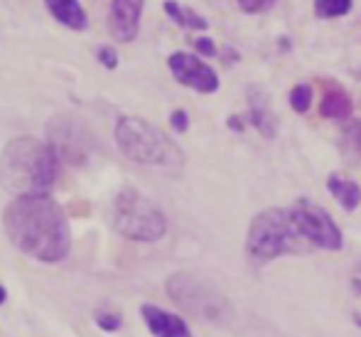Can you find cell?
Listing matches in <instances>:
<instances>
[{
    "instance_id": "obj_14",
    "label": "cell",
    "mask_w": 361,
    "mask_h": 337,
    "mask_svg": "<svg viewBox=\"0 0 361 337\" xmlns=\"http://www.w3.org/2000/svg\"><path fill=\"white\" fill-rule=\"evenodd\" d=\"M352 99L347 96V91L337 89V86H329L322 96V104H319V114L324 119H334V121H344L352 116Z\"/></svg>"
},
{
    "instance_id": "obj_19",
    "label": "cell",
    "mask_w": 361,
    "mask_h": 337,
    "mask_svg": "<svg viewBox=\"0 0 361 337\" xmlns=\"http://www.w3.org/2000/svg\"><path fill=\"white\" fill-rule=\"evenodd\" d=\"M310 104H312V86L310 84H298L290 91V106H293V111L305 114L310 109Z\"/></svg>"
},
{
    "instance_id": "obj_8",
    "label": "cell",
    "mask_w": 361,
    "mask_h": 337,
    "mask_svg": "<svg viewBox=\"0 0 361 337\" xmlns=\"http://www.w3.org/2000/svg\"><path fill=\"white\" fill-rule=\"evenodd\" d=\"M167 64H170L172 76H175L180 84L190 86V89L200 91V94H214L219 89L216 71L212 69L209 64L202 62L200 57H195V54L175 52V54H170Z\"/></svg>"
},
{
    "instance_id": "obj_6",
    "label": "cell",
    "mask_w": 361,
    "mask_h": 337,
    "mask_svg": "<svg viewBox=\"0 0 361 337\" xmlns=\"http://www.w3.org/2000/svg\"><path fill=\"white\" fill-rule=\"evenodd\" d=\"M167 293L185 313L195 315L204 323H226L231 318V303L226 295L214 283L185 273V271L172 273L167 278Z\"/></svg>"
},
{
    "instance_id": "obj_11",
    "label": "cell",
    "mask_w": 361,
    "mask_h": 337,
    "mask_svg": "<svg viewBox=\"0 0 361 337\" xmlns=\"http://www.w3.org/2000/svg\"><path fill=\"white\" fill-rule=\"evenodd\" d=\"M140 315H143L147 330H150L155 337H192V330L180 315H172L167 310L157 308V305L145 303L140 308Z\"/></svg>"
},
{
    "instance_id": "obj_22",
    "label": "cell",
    "mask_w": 361,
    "mask_h": 337,
    "mask_svg": "<svg viewBox=\"0 0 361 337\" xmlns=\"http://www.w3.org/2000/svg\"><path fill=\"white\" fill-rule=\"evenodd\" d=\"M99 62L104 64L106 69H116L118 67V54H116L114 47H101L99 49Z\"/></svg>"
},
{
    "instance_id": "obj_9",
    "label": "cell",
    "mask_w": 361,
    "mask_h": 337,
    "mask_svg": "<svg viewBox=\"0 0 361 337\" xmlns=\"http://www.w3.org/2000/svg\"><path fill=\"white\" fill-rule=\"evenodd\" d=\"M49 136H52V146L57 148L59 158H67V160H76V162L84 160L86 148H89V138L84 136V129H81L79 121L59 116L49 126Z\"/></svg>"
},
{
    "instance_id": "obj_24",
    "label": "cell",
    "mask_w": 361,
    "mask_h": 337,
    "mask_svg": "<svg viewBox=\"0 0 361 337\" xmlns=\"http://www.w3.org/2000/svg\"><path fill=\"white\" fill-rule=\"evenodd\" d=\"M195 47H197V52L204 54V57H214V54H216V47H214V42H212L209 37L195 40Z\"/></svg>"
},
{
    "instance_id": "obj_7",
    "label": "cell",
    "mask_w": 361,
    "mask_h": 337,
    "mask_svg": "<svg viewBox=\"0 0 361 337\" xmlns=\"http://www.w3.org/2000/svg\"><path fill=\"white\" fill-rule=\"evenodd\" d=\"M295 209H298L305 237L312 244V249H327V252L342 249V232L334 224V219L329 217L327 209H322L319 204H312L310 200L295 202Z\"/></svg>"
},
{
    "instance_id": "obj_20",
    "label": "cell",
    "mask_w": 361,
    "mask_h": 337,
    "mask_svg": "<svg viewBox=\"0 0 361 337\" xmlns=\"http://www.w3.org/2000/svg\"><path fill=\"white\" fill-rule=\"evenodd\" d=\"M94 320L101 330H106V333H116V330H121V325H123L121 313H114V310H99V313L94 315Z\"/></svg>"
},
{
    "instance_id": "obj_15",
    "label": "cell",
    "mask_w": 361,
    "mask_h": 337,
    "mask_svg": "<svg viewBox=\"0 0 361 337\" xmlns=\"http://www.w3.org/2000/svg\"><path fill=\"white\" fill-rule=\"evenodd\" d=\"M327 187H329V192H332L334 200L342 202L344 209H349V212H352V209L359 207V202H361V187L357 185V182L347 180V177H339V175H329Z\"/></svg>"
},
{
    "instance_id": "obj_12",
    "label": "cell",
    "mask_w": 361,
    "mask_h": 337,
    "mask_svg": "<svg viewBox=\"0 0 361 337\" xmlns=\"http://www.w3.org/2000/svg\"><path fill=\"white\" fill-rule=\"evenodd\" d=\"M248 106H251V124L256 126L266 138H276L278 124H276V116H273V111H271V104H268L266 91L251 86V89H248Z\"/></svg>"
},
{
    "instance_id": "obj_23",
    "label": "cell",
    "mask_w": 361,
    "mask_h": 337,
    "mask_svg": "<svg viewBox=\"0 0 361 337\" xmlns=\"http://www.w3.org/2000/svg\"><path fill=\"white\" fill-rule=\"evenodd\" d=\"M170 124H172V129L177 131V134H185L187 131V126H190V119H187V114L185 111H172L170 114Z\"/></svg>"
},
{
    "instance_id": "obj_16",
    "label": "cell",
    "mask_w": 361,
    "mask_h": 337,
    "mask_svg": "<svg viewBox=\"0 0 361 337\" xmlns=\"http://www.w3.org/2000/svg\"><path fill=\"white\" fill-rule=\"evenodd\" d=\"M165 13L170 15L180 28H187V30H207L209 28V23H207L200 13H195L192 8H185V5L175 3V0H165Z\"/></svg>"
},
{
    "instance_id": "obj_2",
    "label": "cell",
    "mask_w": 361,
    "mask_h": 337,
    "mask_svg": "<svg viewBox=\"0 0 361 337\" xmlns=\"http://www.w3.org/2000/svg\"><path fill=\"white\" fill-rule=\"evenodd\" d=\"M59 175V153L37 138H15L0 155V185L20 195H47Z\"/></svg>"
},
{
    "instance_id": "obj_21",
    "label": "cell",
    "mask_w": 361,
    "mask_h": 337,
    "mask_svg": "<svg viewBox=\"0 0 361 337\" xmlns=\"http://www.w3.org/2000/svg\"><path fill=\"white\" fill-rule=\"evenodd\" d=\"M276 3L278 0H238L241 10H246V13H263V10H271Z\"/></svg>"
},
{
    "instance_id": "obj_1",
    "label": "cell",
    "mask_w": 361,
    "mask_h": 337,
    "mask_svg": "<svg viewBox=\"0 0 361 337\" xmlns=\"http://www.w3.org/2000/svg\"><path fill=\"white\" fill-rule=\"evenodd\" d=\"M5 234L35 261H64L72 249V232L64 209L47 195H20L3 214Z\"/></svg>"
},
{
    "instance_id": "obj_13",
    "label": "cell",
    "mask_w": 361,
    "mask_h": 337,
    "mask_svg": "<svg viewBox=\"0 0 361 337\" xmlns=\"http://www.w3.org/2000/svg\"><path fill=\"white\" fill-rule=\"evenodd\" d=\"M44 5H47L49 15H52L54 20H59L64 28L79 32V30H86V25H89L79 0H44Z\"/></svg>"
},
{
    "instance_id": "obj_4",
    "label": "cell",
    "mask_w": 361,
    "mask_h": 337,
    "mask_svg": "<svg viewBox=\"0 0 361 337\" xmlns=\"http://www.w3.org/2000/svg\"><path fill=\"white\" fill-rule=\"evenodd\" d=\"M116 143L128 160L145 167L175 172L185 162V155L177 148V143L170 141L165 131L140 116H121L116 121Z\"/></svg>"
},
{
    "instance_id": "obj_25",
    "label": "cell",
    "mask_w": 361,
    "mask_h": 337,
    "mask_svg": "<svg viewBox=\"0 0 361 337\" xmlns=\"http://www.w3.org/2000/svg\"><path fill=\"white\" fill-rule=\"evenodd\" d=\"M5 298H8V290H5L3 285H0V305L5 303Z\"/></svg>"
},
{
    "instance_id": "obj_5",
    "label": "cell",
    "mask_w": 361,
    "mask_h": 337,
    "mask_svg": "<svg viewBox=\"0 0 361 337\" xmlns=\"http://www.w3.org/2000/svg\"><path fill=\"white\" fill-rule=\"evenodd\" d=\"M114 227L133 242H157L167 232V217L150 197L135 187H123L114 200Z\"/></svg>"
},
{
    "instance_id": "obj_10",
    "label": "cell",
    "mask_w": 361,
    "mask_h": 337,
    "mask_svg": "<svg viewBox=\"0 0 361 337\" xmlns=\"http://www.w3.org/2000/svg\"><path fill=\"white\" fill-rule=\"evenodd\" d=\"M145 0H111L109 13V32L118 42H133L138 37L140 15H143Z\"/></svg>"
},
{
    "instance_id": "obj_18",
    "label": "cell",
    "mask_w": 361,
    "mask_h": 337,
    "mask_svg": "<svg viewBox=\"0 0 361 337\" xmlns=\"http://www.w3.org/2000/svg\"><path fill=\"white\" fill-rule=\"evenodd\" d=\"M344 150L352 158H361V121H352L344 129Z\"/></svg>"
},
{
    "instance_id": "obj_3",
    "label": "cell",
    "mask_w": 361,
    "mask_h": 337,
    "mask_svg": "<svg viewBox=\"0 0 361 337\" xmlns=\"http://www.w3.org/2000/svg\"><path fill=\"white\" fill-rule=\"evenodd\" d=\"M246 249L248 256L256 261H271L283 254L307 252L312 249V244L305 237L302 222L293 204V207H273L258 214L248 229Z\"/></svg>"
},
{
    "instance_id": "obj_17",
    "label": "cell",
    "mask_w": 361,
    "mask_h": 337,
    "mask_svg": "<svg viewBox=\"0 0 361 337\" xmlns=\"http://www.w3.org/2000/svg\"><path fill=\"white\" fill-rule=\"evenodd\" d=\"M352 10V0H314V15L317 18H339Z\"/></svg>"
}]
</instances>
